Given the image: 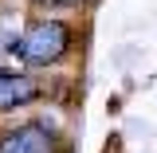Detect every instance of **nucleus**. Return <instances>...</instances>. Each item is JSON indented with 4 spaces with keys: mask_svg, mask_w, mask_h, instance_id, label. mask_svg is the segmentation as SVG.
Segmentation results:
<instances>
[{
    "mask_svg": "<svg viewBox=\"0 0 157 153\" xmlns=\"http://www.w3.org/2000/svg\"><path fill=\"white\" fill-rule=\"evenodd\" d=\"M0 153H55V137L47 126L28 122V126H16L12 134L0 137Z\"/></svg>",
    "mask_w": 157,
    "mask_h": 153,
    "instance_id": "nucleus-2",
    "label": "nucleus"
},
{
    "mask_svg": "<svg viewBox=\"0 0 157 153\" xmlns=\"http://www.w3.org/2000/svg\"><path fill=\"white\" fill-rule=\"evenodd\" d=\"M39 98V82L32 75H0V114L20 110Z\"/></svg>",
    "mask_w": 157,
    "mask_h": 153,
    "instance_id": "nucleus-3",
    "label": "nucleus"
},
{
    "mask_svg": "<svg viewBox=\"0 0 157 153\" xmlns=\"http://www.w3.org/2000/svg\"><path fill=\"white\" fill-rule=\"evenodd\" d=\"M16 51L24 63L32 67H47V63H59V59L71 51V28L63 20H32L20 36Z\"/></svg>",
    "mask_w": 157,
    "mask_h": 153,
    "instance_id": "nucleus-1",
    "label": "nucleus"
},
{
    "mask_svg": "<svg viewBox=\"0 0 157 153\" xmlns=\"http://www.w3.org/2000/svg\"><path fill=\"white\" fill-rule=\"evenodd\" d=\"M36 8H78V4H86V0H32Z\"/></svg>",
    "mask_w": 157,
    "mask_h": 153,
    "instance_id": "nucleus-4",
    "label": "nucleus"
}]
</instances>
